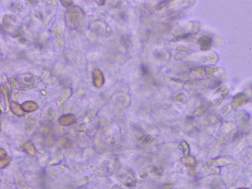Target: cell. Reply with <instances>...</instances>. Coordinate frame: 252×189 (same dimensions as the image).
I'll return each instance as SVG.
<instances>
[{"label": "cell", "mask_w": 252, "mask_h": 189, "mask_svg": "<svg viewBox=\"0 0 252 189\" xmlns=\"http://www.w3.org/2000/svg\"><path fill=\"white\" fill-rule=\"evenodd\" d=\"M221 96L219 98V99H218L215 103L214 106H218L219 105H220L222 103V102L224 101L225 99L227 98V96L229 94V91L228 90H226V89H223V90L221 91Z\"/></svg>", "instance_id": "3"}, {"label": "cell", "mask_w": 252, "mask_h": 189, "mask_svg": "<svg viewBox=\"0 0 252 189\" xmlns=\"http://www.w3.org/2000/svg\"><path fill=\"white\" fill-rule=\"evenodd\" d=\"M250 99L249 96L242 92L236 94L231 101V106L234 110H237L247 103Z\"/></svg>", "instance_id": "1"}, {"label": "cell", "mask_w": 252, "mask_h": 189, "mask_svg": "<svg viewBox=\"0 0 252 189\" xmlns=\"http://www.w3.org/2000/svg\"><path fill=\"white\" fill-rule=\"evenodd\" d=\"M230 110H231V106L228 105V106H226L224 107H223L221 110V113L223 115H225V114L228 113L230 112Z\"/></svg>", "instance_id": "4"}, {"label": "cell", "mask_w": 252, "mask_h": 189, "mask_svg": "<svg viewBox=\"0 0 252 189\" xmlns=\"http://www.w3.org/2000/svg\"><path fill=\"white\" fill-rule=\"evenodd\" d=\"M199 44L202 51H206L209 49L211 46V40L209 37H204L199 39Z\"/></svg>", "instance_id": "2"}, {"label": "cell", "mask_w": 252, "mask_h": 189, "mask_svg": "<svg viewBox=\"0 0 252 189\" xmlns=\"http://www.w3.org/2000/svg\"><path fill=\"white\" fill-rule=\"evenodd\" d=\"M141 71L144 74H147L148 72L147 67L144 64H142L141 66Z\"/></svg>", "instance_id": "5"}, {"label": "cell", "mask_w": 252, "mask_h": 189, "mask_svg": "<svg viewBox=\"0 0 252 189\" xmlns=\"http://www.w3.org/2000/svg\"><path fill=\"white\" fill-rule=\"evenodd\" d=\"M236 189H248L247 188H245V187H240V188H237Z\"/></svg>", "instance_id": "6"}]
</instances>
